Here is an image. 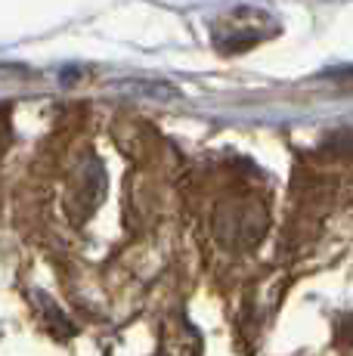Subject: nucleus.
<instances>
[{
  "instance_id": "f257e3e1",
  "label": "nucleus",
  "mask_w": 353,
  "mask_h": 356,
  "mask_svg": "<svg viewBox=\"0 0 353 356\" xmlns=\"http://www.w3.org/2000/svg\"><path fill=\"white\" fill-rule=\"evenodd\" d=\"M263 229H267V211L257 202H233L217 214V232L233 248H248L261 242Z\"/></svg>"
}]
</instances>
